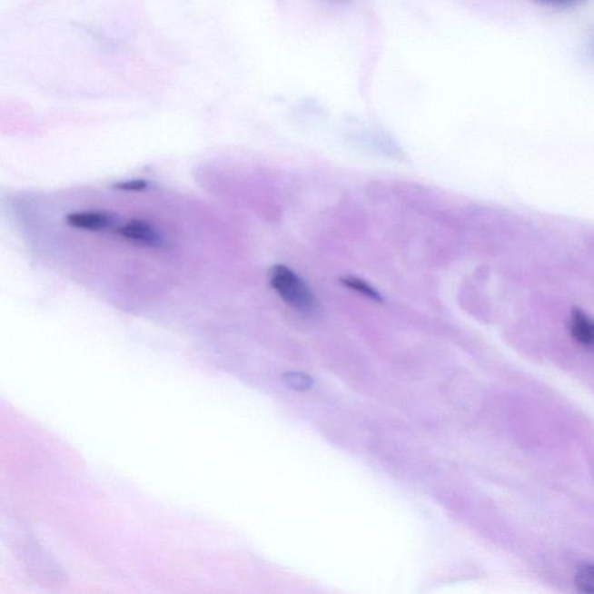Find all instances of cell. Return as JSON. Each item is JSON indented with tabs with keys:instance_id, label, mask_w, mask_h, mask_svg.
I'll list each match as a JSON object with an SVG mask.
<instances>
[{
	"instance_id": "1",
	"label": "cell",
	"mask_w": 594,
	"mask_h": 594,
	"mask_svg": "<svg viewBox=\"0 0 594 594\" xmlns=\"http://www.w3.org/2000/svg\"><path fill=\"white\" fill-rule=\"evenodd\" d=\"M269 282L277 294L295 311L307 315L317 312V300L311 288L294 272L275 265L269 272Z\"/></svg>"
},
{
	"instance_id": "2",
	"label": "cell",
	"mask_w": 594,
	"mask_h": 594,
	"mask_svg": "<svg viewBox=\"0 0 594 594\" xmlns=\"http://www.w3.org/2000/svg\"><path fill=\"white\" fill-rule=\"evenodd\" d=\"M115 233L123 240L145 248L159 249L165 244L164 238L150 222L132 219L115 228Z\"/></svg>"
},
{
	"instance_id": "3",
	"label": "cell",
	"mask_w": 594,
	"mask_h": 594,
	"mask_svg": "<svg viewBox=\"0 0 594 594\" xmlns=\"http://www.w3.org/2000/svg\"><path fill=\"white\" fill-rule=\"evenodd\" d=\"M65 223L82 232L102 233L115 229L118 220L106 212H74L65 216Z\"/></svg>"
},
{
	"instance_id": "4",
	"label": "cell",
	"mask_w": 594,
	"mask_h": 594,
	"mask_svg": "<svg viewBox=\"0 0 594 594\" xmlns=\"http://www.w3.org/2000/svg\"><path fill=\"white\" fill-rule=\"evenodd\" d=\"M570 332L579 345L594 351V320L587 312L579 309L572 312Z\"/></svg>"
},
{
	"instance_id": "5",
	"label": "cell",
	"mask_w": 594,
	"mask_h": 594,
	"mask_svg": "<svg viewBox=\"0 0 594 594\" xmlns=\"http://www.w3.org/2000/svg\"><path fill=\"white\" fill-rule=\"evenodd\" d=\"M575 584L579 592L594 594V563L581 564L577 569Z\"/></svg>"
},
{
	"instance_id": "6",
	"label": "cell",
	"mask_w": 594,
	"mask_h": 594,
	"mask_svg": "<svg viewBox=\"0 0 594 594\" xmlns=\"http://www.w3.org/2000/svg\"><path fill=\"white\" fill-rule=\"evenodd\" d=\"M284 383L296 391H307L312 387V379L303 373L288 371L283 375Z\"/></svg>"
},
{
	"instance_id": "7",
	"label": "cell",
	"mask_w": 594,
	"mask_h": 594,
	"mask_svg": "<svg viewBox=\"0 0 594 594\" xmlns=\"http://www.w3.org/2000/svg\"><path fill=\"white\" fill-rule=\"evenodd\" d=\"M342 282L345 284L346 287L351 288V290L359 292L360 294L370 297L371 300L379 301V302L382 301V297H381L378 291H375L373 287H371L370 284L363 282L361 279L350 277L342 279Z\"/></svg>"
},
{
	"instance_id": "8",
	"label": "cell",
	"mask_w": 594,
	"mask_h": 594,
	"mask_svg": "<svg viewBox=\"0 0 594 594\" xmlns=\"http://www.w3.org/2000/svg\"><path fill=\"white\" fill-rule=\"evenodd\" d=\"M111 187L113 190L118 192H132V193H139V192H144L149 187V183L148 180L145 179H131L113 183Z\"/></svg>"
},
{
	"instance_id": "9",
	"label": "cell",
	"mask_w": 594,
	"mask_h": 594,
	"mask_svg": "<svg viewBox=\"0 0 594 594\" xmlns=\"http://www.w3.org/2000/svg\"><path fill=\"white\" fill-rule=\"evenodd\" d=\"M539 2L548 3V4H564L569 2V0H539Z\"/></svg>"
}]
</instances>
